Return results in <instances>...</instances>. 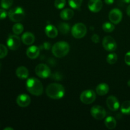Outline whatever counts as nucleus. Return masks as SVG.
I'll return each mask as SVG.
<instances>
[{
  "mask_svg": "<svg viewBox=\"0 0 130 130\" xmlns=\"http://www.w3.org/2000/svg\"><path fill=\"white\" fill-rule=\"evenodd\" d=\"M8 54V49L5 45L0 44V58L6 57Z\"/></svg>",
  "mask_w": 130,
  "mask_h": 130,
  "instance_id": "30",
  "label": "nucleus"
},
{
  "mask_svg": "<svg viewBox=\"0 0 130 130\" xmlns=\"http://www.w3.org/2000/svg\"><path fill=\"white\" fill-rule=\"evenodd\" d=\"M22 41L24 44L26 45H30L33 44L35 41V37L32 33L30 32H26L22 36Z\"/></svg>",
  "mask_w": 130,
  "mask_h": 130,
  "instance_id": "16",
  "label": "nucleus"
},
{
  "mask_svg": "<svg viewBox=\"0 0 130 130\" xmlns=\"http://www.w3.org/2000/svg\"><path fill=\"white\" fill-rule=\"evenodd\" d=\"M6 44L9 49L16 50L20 46V38L17 35H10L7 39Z\"/></svg>",
  "mask_w": 130,
  "mask_h": 130,
  "instance_id": "10",
  "label": "nucleus"
},
{
  "mask_svg": "<svg viewBox=\"0 0 130 130\" xmlns=\"http://www.w3.org/2000/svg\"><path fill=\"white\" fill-rule=\"evenodd\" d=\"M66 4V0H55L54 5L57 9H62Z\"/></svg>",
  "mask_w": 130,
  "mask_h": 130,
  "instance_id": "29",
  "label": "nucleus"
},
{
  "mask_svg": "<svg viewBox=\"0 0 130 130\" xmlns=\"http://www.w3.org/2000/svg\"><path fill=\"white\" fill-rule=\"evenodd\" d=\"M17 103L21 107H26L30 104V98L27 94H20L17 98Z\"/></svg>",
  "mask_w": 130,
  "mask_h": 130,
  "instance_id": "14",
  "label": "nucleus"
},
{
  "mask_svg": "<svg viewBox=\"0 0 130 130\" xmlns=\"http://www.w3.org/2000/svg\"><path fill=\"white\" fill-rule=\"evenodd\" d=\"M16 75L19 78L21 79H27L29 76V71L26 67L24 66H20L17 69Z\"/></svg>",
  "mask_w": 130,
  "mask_h": 130,
  "instance_id": "18",
  "label": "nucleus"
},
{
  "mask_svg": "<svg viewBox=\"0 0 130 130\" xmlns=\"http://www.w3.org/2000/svg\"><path fill=\"white\" fill-rule=\"evenodd\" d=\"M121 110L122 113L126 115H130V101L127 100V101L124 102L122 104L121 107Z\"/></svg>",
  "mask_w": 130,
  "mask_h": 130,
  "instance_id": "22",
  "label": "nucleus"
},
{
  "mask_svg": "<svg viewBox=\"0 0 130 130\" xmlns=\"http://www.w3.org/2000/svg\"><path fill=\"white\" fill-rule=\"evenodd\" d=\"M91 40H92V41L94 43H99V41H100V38H99V35L96 34H93V35L92 36V37H91Z\"/></svg>",
  "mask_w": 130,
  "mask_h": 130,
  "instance_id": "35",
  "label": "nucleus"
},
{
  "mask_svg": "<svg viewBox=\"0 0 130 130\" xmlns=\"http://www.w3.org/2000/svg\"><path fill=\"white\" fill-rule=\"evenodd\" d=\"M13 4V0H1V6L4 9H8Z\"/></svg>",
  "mask_w": 130,
  "mask_h": 130,
  "instance_id": "28",
  "label": "nucleus"
},
{
  "mask_svg": "<svg viewBox=\"0 0 130 130\" xmlns=\"http://www.w3.org/2000/svg\"><path fill=\"white\" fill-rule=\"evenodd\" d=\"M114 24L112 22H105L102 25V29L105 32H111L114 30Z\"/></svg>",
  "mask_w": 130,
  "mask_h": 130,
  "instance_id": "25",
  "label": "nucleus"
},
{
  "mask_svg": "<svg viewBox=\"0 0 130 130\" xmlns=\"http://www.w3.org/2000/svg\"><path fill=\"white\" fill-rule=\"evenodd\" d=\"M118 60V55L116 53H110L107 57V62L109 64H114Z\"/></svg>",
  "mask_w": 130,
  "mask_h": 130,
  "instance_id": "27",
  "label": "nucleus"
},
{
  "mask_svg": "<svg viewBox=\"0 0 130 130\" xmlns=\"http://www.w3.org/2000/svg\"><path fill=\"white\" fill-rule=\"evenodd\" d=\"M96 99V94L91 90L84 91L80 95V100L85 104H92Z\"/></svg>",
  "mask_w": 130,
  "mask_h": 130,
  "instance_id": "7",
  "label": "nucleus"
},
{
  "mask_svg": "<svg viewBox=\"0 0 130 130\" xmlns=\"http://www.w3.org/2000/svg\"><path fill=\"white\" fill-rule=\"evenodd\" d=\"M48 96L54 100L60 99L64 96L65 88L62 85L58 83H52L48 85L46 90Z\"/></svg>",
  "mask_w": 130,
  "mask_h": 130,
  "instance_id": "1",
  "label": "nucleus"
},
{
  "mask_svg": "<svg viewBox=\"0 0 130 130\" xmlns=\"http://www.w3.org/2000/svg\"><path fill=\"white\" fill-rule=\"evenodd\" d=\"M106 104L108 108L112 111L118 110L119 108V102L118 99L114 96H110L107 99Z\"/></svg>",
  "mask_w": 130,
  "mask_h": 130,
  "instance_id": "13",
  "label": "nucleus"
},
{
  "mask_svg": "<svg viewBox=\"0 0 130 130\" xmlns=\"http://www.w3.org/2000/svg\"><path fill=\"white\" fill-rule=\"evenodd\" d=\"M12 30L14 34L16 35H19V34H21L24 30V26L20 23H17V24H14L13 26Z\"/></svg>",
  "mask_w": 130,
  "mask_h": 130,
  "instance_id": "24",
  "label": "nucleus"
},
{
  "mask_svg": "<svg viewBox=\"0 0 130 130\" xmlns=\"http://www.w3.org/2000/svg\"><path fill=\"white\" fill-rule=\"evenodd\" d=\"M124 61L128 66H130V52H128L124 57Z\"/></svg>",
  "mask_w": 130,
  "mask_h": 130,
  "instance_id": "34",
  "label": "nucleus"
},
{
  "mask_svg": "<svg viewBox=\"0 0 130 130\" xmlns=\"http://www.w3.org/2000/svg\"><path fill=\"white\" fill-rule=\"evenodd\" d=\"M128 85L129 86H130V80H129V81H128Z\"/></svg>",
  "mask_w": 130,
  "mask_h": 130,
  "instance_id": "40",
  "label": "nucleus"
},
{
  "mask_svg": "<svg viewBox=\"0 0 130 130\" xmlns=\"http://www.w3.org/2000/svg\"><path fill=\"white\" fill-rule=\"evenodd\" d=\"M87 29L86 25L83 23H77L75 24L71 29L72 36L76 39L82 38L86 35Z\"/></svg>",
  "mask_w": 130,
  "mask_h": 130,
  "instance_id": "5",
  "label": "nucleus"
},
{
  "mask_svg": "<svg viewBox=\"0 0 130 130\" xmlns=\"http://www.w3.org/2000/svg\"><path fill=\"white\" fill-rule=\"evenodd\" d=\"M91 116L97 120H102L106 116L105 110L100 105H95L92 107L90 110Z\"/></svg>",
  "mask_w": 130,
  "mask_h": 130,
  "instance_id": "9",
  "label": "nucleus"
},
{
  "mask_svg": "<svg viewBox=\"0 0 130 130\" xmlns=\"http://www.w3.org/2000/svg\"><path fill=\"white\" fill-rule=\"evenodd\" d=\"M8 17L10 20L14 22H19L22 21L25 17V11L21 7L14 8L11 9L8 12Z\"/></svg>",
  "mask_w": 130,
  "mask_h": 130,
  "instance_id": "4",
  "label": "nucleus"
},
{
  "mask_svg": "<svg viewBox=\"0 0 130 130\" xmlns=\"http://www.w3.org/2000/svg\"><path fill=\"white\" fill-rule=\"evenodd\" d=\"M70 50V46L68 43L59 41L56 43L52 46V52L53 55L57 58H62L68 54Z\"/></svg>",
  "mask_w": 130,
  "mask_h": 130,
  "instance_id": "3",
  "label": "nucleus"
},
{
  "mask_svg": "<svg viewBox=\"0 0 130 130\" xmlns=\"http://www.w3.org/2000/svg\"><path fill=\"white\" fill-rule=\"evenodd\" d=\"M103 46L105 50L108 52H113L117 48V43L115 39L111 36H106L104 38L102 41Z\"/></svg>",
  "mask_w": 130,
  "mask_h": 130,
  "instance_id": "8",
  "label": "nucleus"
},
{
  "mask_svg": "<svg viewBox=\"0 0 130 130\" xmlns=\"http://www.w3.org/2000/svg\"><path fill=\"white\" fill-rule=\"evenodd\" d=\"M26 88L30 94L35 96H40L43 93V86L41 82L35 77L28 79L26 83Z\"/></svg>",
  "mask_w": 130,
  "mask_h": 130,
  "instance_id": "2",
  "label": "nucleus"
},
{
  "mask_svg": "<svg viewBox=\"0 0 130 130\" xmlns=\"http://www.w3.org/2000/svg\"><path fill=\"white\" fill-rule=\"evenodd\" d=\"M109 87L106 83H100L96 86V92L100 96H104L109 92Z\"/></svg>",
  "mask_w": 130,
  "mask_h": 130,
  "instance_id": "19",
  "label": "nucleus"
},
{
  "mask_svg": "<svg viewBox=\"0 0 130 130\" xmlns=\"http://www.w3.org/2000/svg\"><path fill=\"white\" fill-rule=\"evenodd\" d=\"M88 6L89 10L92 12H99L102 8V0H89Z\"/></svg>",
  "mask_w": 130,
  "mask_h": 130,
  "instance_id": "12",
  "label": "nucleus"
},
{
  "mask_svg": "<svg viewBox=\"0 0 130 130\" xmlns=\"http://www.w3.org/2000/svg\"><path fill=\"white\" fill-rule=\"evenodd\" d=\"M125 3H130V0H123Z\"/></svg>",
  "mask_w": 130,
  "mask_h": 130,
  "instance_id": "38",
  "label": "nucleus"
},
{
  "mask_svg": "<svg viewBox=\"0 0 130 130\" xmlns=\"http://www.w3.org/2000/svg\"><path fill=\"white\" fill-rule=\"evenodd\" d=\"M44 49L46 50H48L51 48V44L48 42H45V43H43L40 47H39V49Z\"/></svg>",
  "mask_w": 130,
  "mask_h": 130,
  "instance_id": "33",
  "label": "nucleus"
},
{
  "mask_svg": "<svg viewBox=\"0 0 130 130\" xmlns=\"http://www.w3.org/2000/svg\"><path fill=\"white\" fill-rule=\"evenodd\" d=\"M4 130H13L12 128H5Z\"/></svg>",
  "mask_w": 130,
  "mask_h": 130,
  "instance_id": "39",
  "label": "nucleus"
},
{
  "mask_svg": "<svg viewBox=\"0 0 130 130\" xmlns=\"http://www.w3.org/2000/svg\"><path fill=\"white\" fill-rule=\"evenodd\" d=\"M110 21L114 24H118L122 20L123 13L118 8H114L110 11L109 15Z\"/></svg>",
  "mask_w": 130,
  "mask_h": 130,
  "instance_id": "11",
  "label": "nucleus"
},
{
  "mask_svg": "<svg viewBox=\"0 0 130 130\" xmlns=\"http://www.w3.org/2000/svg\"><path fill=\"white\" fill-rule=\"evenodd\" d=\"M7 15H8V13L6 12L5 9H0V20H3V19H6Z\"/></svg>",
  "mask_w": 130,
  "mask_h": 130,
  "instance_id": "31",
  "label": "nucleus"
},
{
  "mask_svg": "<svg viewBox=\"0 0 130 130\" xmlns=\"http://www.w3.org/2000/svg\"><path fill=\"white\" fill-rule=\"evenodd\" d=\"M126 12H127V14H128V16L130 17V5L128 6V8H127Z\"/></svg>",
  "mask_w": 130,
  "mask_h": 130,
  "instance_id": "37",
  "label": "nucleus"
},
{
  "mask_svg": "<svg viewBox=\"0 0 130 130\" xmlns=\"http://www.w3.org/2000/svg\"><path fill=\"white\" fill-rule=\"evenodd\" d=\"M35 72L38 77L41 78H47L51 76V71L50 67L44 63H40L36 67Z\"/></svg>",
  "mask_w": 130,
  "mask_h": 130,
  "instance_id": "6",
  "label": "nucleus"
},
{
  "mask_svg": "<svg viewBox=\"0 0 130 130\" xmlns=\"http://www.w3.org/2000/svg\"><path fill=\"white\" fill-rule=\"evenodd\" d=\"M114 0H105V3L107 5H112L114 3Z\"/></svg>",
  "mask_w": 130,
  "mask_h": 130,
  "instance_id": "36",
  "label": "nucleus"
},
{
  "mask_svg": "<svg viewBox=\"0 0 130 130\" xmlns=\"http://www.w3.org/2000/svg\"><path fill=\"white\" fill-rule=\"evenodd\" d=\"M83 0H69V6L72 8L79 9L81 6Z\"/></svg>",
  "mask_w": 130,
  "mask_h": 130,
  "instance_id": "26",
  "label": "nucleus"
},
{
  "mask_svg": "<svg viewBox=\"0 0 130 130\" xmlns=\"http://www.w3.org/2000/svg\"><path fill=\"white\" fill-rule=\"evenodd\" d=\"M74 13L73 10L69 8H66L61 11L60 16V17L62 18L63 20H68L73 17Z\"/></svg>",
  "mask_w": 130,
  "mask_h": 130,
  "instance_id": "20",
  "label": "nucleus"
},
{
  "mask_svg": "<svg viewBox=\"0 0 130 130\" xmlns=\"http://www.w3.org/2000/svg\"><path fill=\"white\" fill-rule=\"evenodd\" d=\"M52 79L56 81H60V80H62V76L61 75V74L58 73V72H55V73L53 74L52 76Z\"/></svg>",
  "mask_w": 130,
  "mask_h": 130,
  "instance_id": "32",
  "label": "nucleus"
},
{
  "mask_svg": "<svg viewBox=\"0 0 130 130\" xmlns=\"http://www.w3.org/2000/svg\"><path fill=\"white\" fill-rule=\"evenodd\" d=\"M58 28L59 31L62 34H66L70 31V26L68 24L65 22H62L58 24Z\"/></svg>",
  "mask_w": 130,
  "mask_h": 130,
  "instance_id": "23",
  "label": "nucleus"
},
{
  "mask_svg": "<svg viewBox=\"0 0 130 130\" xmlns=\"http://www.w3.org/2000/svg\"><path fill=\"white\" fill-rule=\"evenodd\" d=\"M40 49L36 46H31L27 48L26 54L27 57L30 59H35L39 56Z\"/></svg>",
  "mask_w": 130,
  "mask_h": 130,
  "instance_id": "15",
  "label": "nucleus"
},
{
  "mask_svg": "<svg viewBox=\"0 0 130 130\" xmlns=\"http://www.w3.org/2000/svg\"><path fill=\"white\" fill-rule=\"evenodd\" d=\"M117 124V122L116 119L113 117L109 116L105 120V125L108 129H113L116 128Z\"/></svg>",
  "mask_w": 130,
  "mask_h": 130,
  "instance_id": "21",
  "label": "nucleus"
},
{
  "mask_svg": "<svg viewBox=\"0 0 130 130\" xmlns=\"http://www.w3.org/2000/svg\"><path fill=\"white\" fill-rule=\"evenodd\" d=\"M45 33L48 37L50 38H55L58 35V30L57 28L53 25H48L45 27Z\"/></svg>",
  "mask_w": 130,
  "mask_h": 130,
  "instance_id": "17",
  "label": "nucleus"
}]
</instances>
